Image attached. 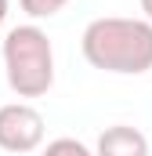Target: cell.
Segmentation results:
<instances>
[{
  "label": "cell",
  "mask_w": 152,
  "mask_h": 156,
  "mask_svg": "<svg viewBox=\"0 0 152 156\" xmlns=\"http://www.w3.org/2000/svg\"><path fill=\"white\" fill-rule=\"evenodd\" d=\"M18 4H22V11H26L33 22H40V18H54L58 11H65L69 0H18Z\"/></svg>",
  "instance_id": "cell-6"
},
{
  "label": "cell",
  "mask_w": 152,
  "mask_h": 156,
  "mask_svg": "<svg viewBox=\"0 0 152 156\" xmlns=\"http://www.w3.org/2000/svg\"><path fill=\"white\" fill-rule=\"evenodd\" d=\"M4 76L18 98H43L54 87V44L36 22L15 26L0 40Z\"/></svg>",
  "instance_id": "cell-2"
},
{
  "label": "cell",
  "mask_w": 152,
  "mask_h": 156,
  "mask_svg": "<svg viewBox=\"0 0 152 156\" xmlns=\"http://www.w3.org/2000/svg\"><path fill=\"white\" fill-rule=\"evenodd\" d=\"M7 11H11V0H0V26L7 22Z\"/></svg>",
  "instance_id": "cell-7"
},
{
  "label": "cell",
  "mask_w": 152,
  "mask_h": 156,
  "mask_svg": "<svg viewBox=\"0 0 152 156\" xmlns=\"http://www.w3.org/2000/svg\"><path fill=\"white\" fill-rule=\"evenodd\" d=\"M40 156H94V149H87L80 138H54L43 145Z\"/></svg>",
  "instance_id": "cell-5"
},
{
  "label": "cell",
  "mask_w": 152,
  "mask_h": 156,
  "mask_svg": "<svg viewBox=\"0 0 152 156\" xmlns=\"http://www.w3.org/2000/svg\"><path fill=\"white\" fill-rule=\"evenodd\" d=\"M80 51L87 66L116 73V76H141L152 69V22L145 18H123V15H105L87 22Z\"/></svg>",
  "instance_id": "cell-1"
},
{
  "label": "cell",
  "mask_w": 152,
  "mask_h": 156,
  "mask_svg": "<svg viewBox=\"0 0 152 156\" xmlns=\"http://www.w3.org/2000/svg\"><path fill=\"white\" fill-rule=\"evenodd\" d=\"M94 156H149V138L130 123H112L98 134Z\"/></svg>",
  "instance_id": "cell-4"
},
{
  "label": "cell",
  "mask_w": 152,
  "mask_h": 156,
  "mask_svg": "<svg viewBox=\"0 0 152 156\" xmlns=\"http://www.w3.org/2000/svg\"><path fill=\"white\" fill-rule=\"evenodd\" d=\"M141 11H145V22H152V0H141Z\"/></svg>",
  "instance_id": "cell-8"
},
{
  "label": "cell",
  "mask_w": 152,
  "mask_h": 156,
  "mask_svg": "<svg viewBox=\"0 0 152 156\" xmlns=\"http://www.w3.org/2000/svg\"><path fill=\"white\" fill-rule=\"evenodd\" d=\"M43 134H47V123L36 105H29V102L0 105V149L4 153H15V156L36 153L43 145Z\"/></svg>",
  "instance_id": "cell-3"
}]
</instances>
